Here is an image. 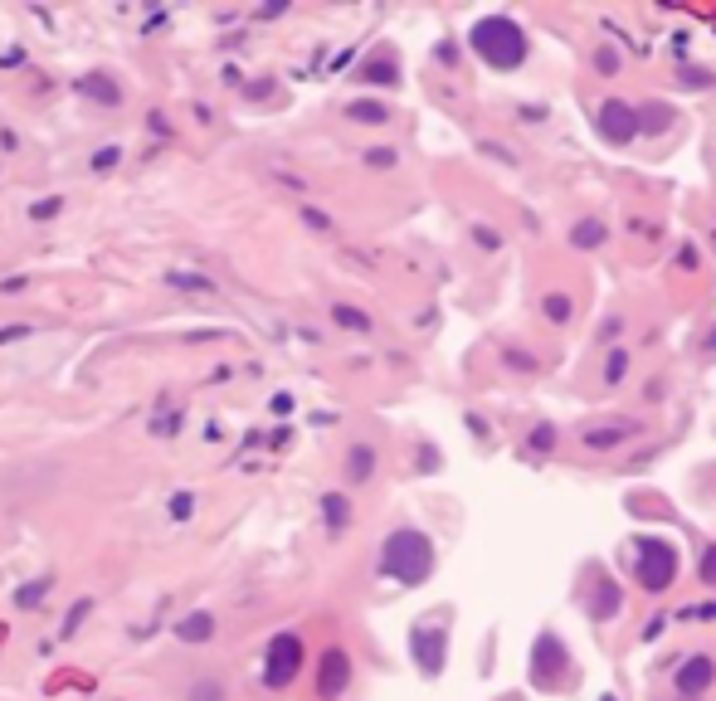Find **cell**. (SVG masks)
<instances>
[{"instance_id":"18","label":"cell","mask_w":716,"mask_h":701,"mask_svg":"<svg viewBox=\"0 0 716 701\" xmlns=\"http://www.w3.org/2000/svg\"><path fill=\"white\" fill-rule=\"evenodd\" d=\"M327 521H332V526L346 521V497H327Z\"/></svg>"},{"instance_id":"16","label":"cell","mask_w":716,"mask_h":701,"mask_svg":"<svg viewBox=\"0 0 716 701\" xmlns=\"http://www.w3.org/2000/svg\"><path fill=\"white\" fill-rule=\"evenodd\" d=\"M351 117H356V122H385V108H380V103H356Z\"/></svg>"},{"instance_id":"12","label":"cell","mask_w":716,"mask_h":701,"mask_svg":"<svg viewBox=\"0 0 716 701\" xmlns=\"http://www.w3.org/2000/svg\"><path fill=\"white\" fill-rule=\"evenodd\" d=\"M376 468V453L371 448H351V478H371Z\"/></svg>"},{"instance_id":"7","label":"cell","mask_w":716,"mask_h":701,"mask_svg":"<svg viewBox=\"0 0 716 701\" xmlns=\"http://www.w3.org/2000/svg\"><path fill=\"white\" fill-rule=\"evenodd\" d=\"M639 112L629 108V103H604L595 112V132H600L604 142H614V147H624V142H634V132H639Z\"/></svg>"},{"instance_id":"20","label":"cell","mask_w":716,"mask_h":701,"mask_svg":"<svg viewBox=\"0 0 716 701\" xmlns=\"http://www.w3.org/2000/svg\"><path fill=\"white\" fill-rule=\"evenodd\" d=\"M546 312H551L556 322H566V317H570V302H566V297H551V302H546Z\"/></svg>"},{"instance_id":"10","label":"cell","mask_w":716,"mask_h":701,"mask_svg":"<svg viewBox=\"0 0 716 701\" xmlns=\"http://www.w3.org/2000/svg\"><path fill=\"white\" fill-rule=\"evenodd\" d=\"M210 633H215V619H210V614H190L186 624H181V638H186V643H205Z\"/></svg>"},{"instance_id":"17","label":"cell","mask_w":716,"mask_h":701,"mask_svg":"<svg viewBox=\"0 0 716 701\" xmlns=\"http://www.w3.org/2000/svg\"><path fill=\"white\" fill-rule=\"evenodd\" d=\"M624 366H629V351H614V356H609V370H604V380H609V385H619Z\"/></svg>"},{"instance_id":"23","label":"cell","mask_w":716,"mask_h":701,"mask_svg":"<svg viewBox=\"0 0 716 701\" xmlns=\"http://www.w3.org/2000/svg\"><path fill=\"white\" fill-rule=\"evenodd\" d=\"M302 220L312 224V229H332V224H327V215H317V210H302Z\"/></svg>"},{"instance_id":"9","label":"cell","mask_w":716,"mask_h":701,"mask_svg":"<svg viewBox=\"0 0 716 701\" xmlns=\"http://www.w3.org/2000/svg\"><path fill=\"white\" fill-rule=\"evenodd\" d=\"M673 687H678L682 697H697V692H707L712 687V658H692V663H682L678 667V677H673Z\"/></svg>"},{"instance_id":"2","label":"cell","mask_w":716,"mask_h":701,"mask_svg":"<svg viewBox=\"0 0 716 701\" xmlns=\"http://www.w3.org/2000/svg\"><path fill=\"white\" fill-rule=\"evenodd\" d=\"M468 39H473L478 59H488L492 69H517V64L527 59V35H522V25H517V20H507V15H488V20H478Z\"/></svg>"},{"instance_id":"19","label":"cell","mask_w":716,"mask_h":701,"mask_svg":"<svg viewBox=\"0 0 716 701\" xmlns=\"http://www.w3.org/2000/svg\"><path fill=\"white\" fill-rule=\"evenodd\" d=\"M361 78H371V83H390V78H395V69H390V64H366V74Z\"/></svg>"},{"instance_id":"6","label":"cell","mask_w":716,"mask_h":701,"mask_svg":"<svg viewBox=\"0 0 716 701\" xmlns=\"http://www.w3.org/2000/svg\"><path fill=\"white\" fill-rule=\"evenodd\" d=\"M410 648H415V663L424 677H439L444 672V653H449V633L434 624H419L410 633Z\"/></svg>"},{"instance_id":"13","label":"cell","mask_w":716,"mask_h":701,"mask_svg":"<svg viewBox=\"0 0 716 701\" xmlns=\"http://www.w3.org/2000/svg\"><path fill=\"white\" fill-rule=\"evenodd\" d=\"M78 88H83L88 98H103V103H117V88H113V83H103V78H83Z\"/></svg>"},{"instance_id":"22","label":"cell","mask_w":716,"mask_h":701,"mask_svg":"<svg viewBox=\"0 0 716 701\" xmlns=\"http://www.w3.org/2000/svg\"><path fill=\"white\" fill-rule=\"evenodd\" d=\"M20 336H30V327H0V346H5V341H20Z\"/></svg>"},{"instance_id":"11","label":"cell","mask_w":716,"mask_h":701,"mask_svg":"<svg viewBox=\"0 0 716 701\" xmlns=\"http://www.w3.org/2000/svg\"><path fill=\"white\" fill-rule=\"evenodd\" d=\"M614 609H619V590H614V585H600V599H590V614H595V619H609Z\"/></svg>"},{"instance_id":"14","label":"cell","mask_w":716,"mask_h":701,"mask_svg":"<svg viewBox=\"0 0 716 701\" xmlns=\"http://www.w3.org/2000/svg\"><path fill=\"white\" fill-rule=\"evenodd\" d=\"M190 701H225V687H220V682H195V687H190Z\"/></svg>"},{"instance_id":"21","label":"cell","mask_w":716,"mask_h":701,"mask_svg":"<svg viewBox=\"0 0 716 701\" xmlns=\"http://www.w3.org/2000/svg\"><path fill=\"white\" fill-rule=\"evenodd\" d=\"M575 244H600V224H580V234H575Z\"/></svg>"},{"instance_id":"24","label":"cell","mask_w":716,"mask_h":701,"mask_svg":"<svg viewBox=\"0 0 716 701\" xmlns=\"http://www.w3.org/2000/svg\"><path fill=\"white\" fill-rule=\"evenodd\" d=\"M702 575H707V580H716V551H707V560H702Z\"/></svg>"},{"instance_id":"5","label":"cell","mask_w":716,"mask_h":701,"mask_svg":"<svg viewBox=\"0 0 716 701\" xmlns=\"http://www.w3.org/2000/svg\"><path fill=\"white\" fill-rule=\"evenodd\" d=\"M566 643L556 638V633H541L536 638V648H531V677H536V687H556V682H566Z\"/></svg>"},{"instance_id":"3","label":"cell","mask_w":716,"mask_h":701,"mask_svg":"<svg viewBox=\"0 0 716 701\" xmlns=\"http://www.w3.org/2000/svg\"><path fill=\"white\" fill-rule=\"evenodd\" d=\"M634 560H639V580L648 594L668 590L678 580V551L668 541H658V536H639L634 541Z\"/></svg>"},{"instance_id":"1","label":"cell","mask_w":716,"mask_h":701,"mask_svg":"<svg viewBox=\"0 0 716 701\" xmlns=\"http://www.w3.org/2000/svg\"><path fill=\"white\" fill-rule=\"evenodd\" d=\"M380 570L390 575V580H400V585H424L429 580V570H434V546H429V536L424 531H390V541H385V551H380Z\"/></svg>"},{"instance_id":"8","label":"cell","mask_w":716,"mask_h":701,"mask_svg":"<svg viewBox=\"0 0 716 701\" xmlns=\"http://www.w3.org/2000/svg\"><path fill=\"white\" fill-rule=\"evenodd\" d=\"M346 682H351V658L332 648V653H322V672H317V692L327 701H337L346 692Z\"/></svg>"},{"instance_id":"15","label":"cell","mask_w":716,"mask_h":701,"mask_svg":"<svg viewBox=\"0 0 716 701\" xmlns=\"http://www.w3.org/2000/svg\"><path fill=\"white\" fill-rule=\"evenodd\" d=\"M332 317H337L341 327H356V332H366V327H371V322H366L361 312H351V307H332Z\"/></svg>"},{"instance_id":"4","label":"cell","mask_w":716,"mask_h":701,"mask_svg":"<svg viewBox=\"0 0 716 701\" xmlns=\"http://www.w3.org/2000/svg\"><path fill=\"white\" fill-rule=\"evenodd\" d=\"M302 667V638L298 633H278L268 643V663H264V682L268 687H288Z\"/></svg>"}]
</instances>
